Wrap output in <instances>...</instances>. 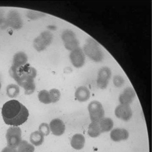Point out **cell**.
<instances>
[{
    "instance_id": "4fadbf2b",
    "label": "cell",
    "mask_w": 152,
    "mask_h": 152,
    "mask_svg": "<svg viewBox=\"0 0 152 152\" xmlns=\"http://www.w3.org/2000/svg\"><path fill=\"white\" fill-rule=\"evenodd\" d=\"M135 97L136 93L134 89L132 87H127L121 94L119 100L121 104L130 105L133 102Z\"/></svg>"
},
{
    "instance_id": "44dd1931",
    "label": "cell",
    "mask_w": 152,
    "mask_h": 152,
    "mask_svg": "<svg viewBox=\"0 0 152 152\" xmlns=\"http://www.w3.org/2000/svg\"><path fill=\"white\" fill-rule=\"evenodd\" d=\"M34 147L26 140H22L18 148L17 152H34Z\"/></svg>"
},
{
    "instance_id": "7a4b0ae2",
    "label": "cell",
    "mask_w": 152,
    "mask_h": 152,
    "mask_svg": "<svg viewBox=\"0 0 152 152\" xmlns=\"http://www.w3.org/2000/svg\"><path fill=\"white\" fill-rule=\"evenodd\" d=\"M10 73L18 85L29 79H34L37 75V71L28 64L19 67L12 66Z\"/></svg>"
},
{
    "instance_id": "83f0119b",
    "label": "cell",
    "mask_w": 152,
    "mask_h": 152,
    "mask_svg": "<svg viewBox=\"0 0 152 152\" xmlns=\"http://www.w3.org/2000/svg\"><path fill=\"white\" fill-rule=\"evenodd\" d=\"M1 152H17V148H12L7 145L1 150Z\"/></svg>"
},
{
    "instance_id": "ffe728a7",
    "label": "cell",
    "mask_w": 152,
    "mask_h": 152,
    "mask_svg": "<svg viewBox=\"0 0 152 152\" xmlns=\"http://www.w3.org/2000/svg\"><path fill=\"white\" fill-rule=\"evenodd\" d=\"M102 133L99 123L91 122L90 124L88 129V134L91 137H96L99 136Z\"/></svg>"
},
{
    "instance_id": "e0dca14e",
    "label": "cell",
    "mask_w": 152,
    "mask_h": 152,
    "mask_svg": "<svg viewBox=\"0 0 152 152\" xmlns=\"http://www.w3.org/2000/svg\"><path fill=\"white\" fill-rule=\"evenodd\" d=\"M28 61V57L25 52L19 51L16 53L13 58L12 65L14 67H19L26 65Z\"/></svg>"
},
{
    "instance_id": "4316f807",
    "label": "cell",
    "mask_w": 152,
    "mask_h": 152,
    "mask_svg": "<svg viewBox=\"0 0 152 152\" xmlns=\"http://www.w3.org/2000/svg\"><path fill=\"white\" fill-rule=\"evenodd\" d=\"M124 79L121 75H116L113 78V83L116 87H121L124 85Z\"/></svg>"
},
{
    "instance_id": "9a60e30c",
    "label": "cell",
    "mask_w": 152,
    "mask_h": 152,
    "mask_svg": "<svg viewBox=\"0 0 152 152\" xmlns=\"http://www.w3.org/2000/svg\"><path fill=\"white\" fill-rule=\"evenodd\" d=\"M75 96L76 100L80 102H84L89 100L91 92L89 89L85 86H80L75 91Z\"/></svg>"
},
{
    "instance_id": "8fae6325",
    "label": "cell",
    "mask_w": 152,
    "mask_h": 152,
    "mask_svg": "<svg viewBox=\"0 0 152 152\" xmlns=\"http://www.w3.org/2000/svg\"><path fill=\"white\" fill-rule=\"evenodd\" d=\"M6 22L8 25L15 29L21 28L23 25V21L20 15L16 10H12L10 12Z\"/></svg>"
},
{
    "instance_id": "277c9868",
    "label": "cell",
    "mask_w": 152,
    "mask_h": 152,
    "mask_svg": "<svg viewBox=\"0 0 152 152\" xmlns=\"http://www.w3.org/2000/svg\"><path fill=\"white\" fill-rule=\"evenodd\" d=\"M53 39V35L50 31H43L34 39L33 46L38 52L43 51L51 45Z\"/></svg>"
},
{
    "instance_id": "30bf717a",
    "label": "cell",
    "mask_w": 152,
    "mask_h": 152,
    "mask_svg": "<svg viewBox=\"0 0 152 152\" xmlns=\"http://www.w3.org/2000/svg\"><path fill=\"white\" fill-rule=\"evenodd\" d=\"M115 115L117 118L124 121L131 119L132 116V111L129 105L120 104L115 109Z\"/></svg>"
},
{
    "instance_id": "3957f363",
    "label": "cell",
    "mask_w": 152,
    "mask_h": 152,
    "mask_svg": "<svg viewBox=\"0 0 152 152\" xmlns=\"http://www.w3.org/2000/svg\"><path fill=\"white\" fill-rule=\"evenodd\" d=\"M83 50L85 55L93 61L100 62L103 60L104 55L100 45L92 38L87 39Z\"/></svg>"
},
{
    "instance_id": "2e32d148",
    "label": "cell",
    "mask_w": 152,
    "mask_h": 152,
    "mask_svg": "<svg viewBox=\"0 0 152 152\" xmlns=\"http://www.w3.org/2000/svg\"><path fill=\"white\" fill-rule=\"evenodd\" d=\"M85 139L81 134H75L72 137L71 145L75 150H81L84 148Z\"/></svg>"
},
{
    "instance_id": "f1b7e54d",
    "label": "cell",
    "mask_w": 152,
    "mask_h": 152,
    "mask_svg": "<svg viewBox=\"0 0 152 152\" xmlns=\"http://www.w3.org/2000/svg\"><path fill=\"white\" fill-rule=\"evenodd\" d=\"M1 83H0V90H1Z\"/></svg>"
},
{
    "instance_id": "7402d4cb",
    "label": "cell",
    "mask_w": 152,
    "mask_h": 152,
    "mask_svg": "<svg viewBox=\"0 0 152 152\" xmlns=\"http://www.w3.org/2000/svg\"><path fill=\"white\" fill-rule=\"evenodd\" d=\"M38 98L39 100L44 104H50L51 103L49 91L47 90H43L39 91L38 94Z\"/></svg>"
},
{
    "instance_id": "d4e9b609",
    "label": "cell",
    "mask_w": 152,
    "mask_h": 152,
    "mask_svg": "<svg viewBox=\"0 0 152 152\" xmlns=\"http://www.w3.org/2000/svg\"><path fill=\"white\" fill-rule=\"evenodd\" d=\"M49 93L51 103H55L59 101L61 97V93L59 90L57 89H52L49 91Z\"/></svg>"
},
{
    "instance_id": "5bb4252c",
    "label": "cell",
    "mask_w": 152,
    "mask_h": 152,
    "mask_svg": "<svg viewBox=\"0 0 152 152\" xmlns=\"http://www.w3.org/2000/svg\"><path fill=\"white\" fill-rule=\"evenodd\" d=\"M129 133L125 129L116 128L113 129L110 133V137L115 142L125 140L128 139Z\"/></svg>"
},
{
    "instance_id": "603a6c76",
    "label": "cell",
    "mask_w": 152,
    "mask_h": 152,
    "mask_svg": "<svg viewBox=\"0 0 152 152\" xmlns=\"http://www.w3.org/2000/svg\"><path fill=\"white\" fill-rule=\"evenodd\" d=\"M20 90L18 85L10 84L8 85L6 89V92L8 96L10 98H16L19 94Z\"/></svg>"
},
{
    "instance_id": "ba28073f",
    "label": "cell",
    "mask_w": 152,
    "mask_h": 152,
    "mask_svg": "<svg viewBox=\"0 0 152 152\" xmlns=\"http://www.w3.org/2000/svg\"><path fill=\"white\" fill-rule=\"evenodd\" d=\"M112 72L109 67L103 66L99 70L96 83L98 87L101 90H104L108 86L111 78Z\"/></svg>"
},
{
    "instance_id": "5b68a950",
    "label": "cell",
    "mask_w": 152,
    "mask_h": 152,
    "mask_svg": "<svg viewBox=\"0 0 152 152\" xmlns=\"http://www.w3.org/2000/svg\"><path fill=\"white\" fill-rule=\"evenodd\" d=\"M7 145L17 148L22 141V131L18 126H12L7 129L6 134Z\"/></svg>"
},
{
    "instance_id": "8992f818",
    "label": "cell",
    "mask_w": 152,
    "mask_h": 152,
    "mask_svg": "<svg viewBox=\"0 0 152 152\" xmlns=\"http://www.w3.org/2000/svg\"><path fill=\"white\" fill-rule=\"evenodd\" d=\"M88 109L92 122L99 123L104 118V109L100 102L96 100L91 101L88 105Z\"/></svg>"
},
{
    "instance_id": "484cf974",
    "label": "cell",
    "mask_w": 152,
    "mask_h": 152,
    "mask_svg": "<svg viewBox=\"0 0 152 152\" xmlns=\"http://www.w3.org/2000/svg\"><path fill=\"white\" fill-rule=\"evenodd\" d=\"M39 131L42 133L45 136H47L50 133V126L48 124L46 123H42L39 127Z\"/></svg>"
},
{
    "instance_id": "cb8c5ba5",
    "label": "cell",
    "mask_w": 152,
    "mask_h": 152,
    "mask_svg": "<svg viewBox=\"0 0 152 152\" xmlns=\"http://www.w3.org/2000/svg\"><path fill=\"white\" fill-rule=\"evenodd\" d=\"M46 14L42 12H38L35 10H29L26 13V16L29 19L35 20L45 17Z\"/></svg>"
},
{
    "instance_id": "9c48e42d",
    "label": "cell",
    "mask_w": 152,
    "mask_h": 152,
    "mask_svg": "<svg viewBox=\"0 0 152 152\" xmlns=\"http://www.w3.org/2000/svg\"><path fill=\"white\" fill-rule=\"evenodd\" d=\"M70 60L72 64L76 68H81L85 62V55L83 50L79 47L71 51Z\"/></svg>"
},
{
    "instance_id": "7c38bea8",
    "label": "cell",
    "mask_w": 152,
    "mask_h": 152,
    "mask_svg": "<svg viewBox=\"0 0 152 152\" xmlns=\"http://www.w3.org/2000/svg\"><path fill=\"white\" fill-rule=\"evenodd\" d=\"M50 132L56 136H60L64 133L66 126L63 121L58 118L52 120L49 124Z\"/></svg>"
},
{
    "instance_id": "d6986e66",
    "label": "cell",
    "mask_w": 152,
    "mask_h": 152,
    "mask_svg": "<svg viewBox=\"0 0 152 152\" xmlns=\"http://www.w3.org/2000/svg\"><path fill=\"white\" fill-rule=\"evenodd\" d=\"M102 133L107 132L112 129L114 127V121L110 118H103L99 123Z\"/></svg>"
},
{
    "instance_id": "6da1fadb",
    "label": "cell",
    "mask_w": 152,
    "mask_h": 152,
    "mask_svg": "<svg viewBox=\"0 0 152 152\" xmlns=\"http://www.w3.org/2000/svg\"><path fill=\"white\" fill-rule=\"evenodd\" d=\"M1 115L4 123L12 126H19L26 122L28 110L20 102L15 99L6 102L2 106Z\"/></svg>"
},
{
    "instance_id": "ac0fdd59",
    "label": "cell",
    "mask_w": 152,
    "mask_h": 152,
    "mask_svg": "<svg viewBox=\"0 0 152 152\" xmlns=\"http://www.w3.org/2000/svg\"><path fill=\"white\" fill-rule=\"evenodd\" d=\"M45 140V136L39 131H35L30 136V141L34 146L42 145Z\"/></svg>"
},
{
    "instance_id": "52a82bcc",
    "label": "cell",
    "mask_w": 152,
    "mask_h": 152,
    "mask_svg": "<svg viewBox=\"0 0 152 152\" xmlns=\"http://www.w3.org/2000/svg\"><path fill=\"white\" fill-rule=\"evenodd\" d=\"M61 39L65 48L71 51L79 47V41L76 34L71 30L66 29L61 34Z\"/></svg>"
}]
</instances>
